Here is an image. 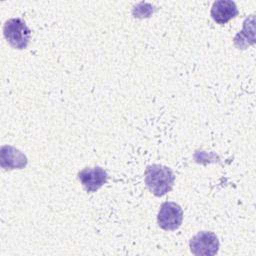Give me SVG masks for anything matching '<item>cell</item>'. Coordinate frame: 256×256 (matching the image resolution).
<instances>
[{"instance_id": "7", "label": "cell", "mask_w": 256, "mask_h": 256, "mask_svg": "<svg viewBox=\"0 0 256 256\" xmlns=\"http://www.w3.org/2000/svg\"><path fill=\"white\" fill-rule=\"evenodd\" d=\"M27 165L26 156L12 146L1 147V166L5 169H22Z\"/></svg>"}, {"instance_id": "4", "label": "cell", "mask_w": 256, "mask_h": 256, "mask_svg": "<svg viewBox=\"0 0 256 256\" xmlns=\"http://www.w3.org/2000/svg\"><path fill=\"white\" fill-rule=\"evenodd\" d=\"M219 245L218 237L210 231L198 232L189 242L190 251L197 256L215 255L219 250Z\"/></svg>"}, {"instance_id": "2", "label": "cell", "mask_w": 256, "mask_h": 256, "mask_svg": "<svg viewBox=\"0 0 256 256\" xmlns=\"http://www.w3.org/2000/svg\"><path fill=\"white\" fill-rule=\"evenodd\" d=\"M3 34L7 42L15 49H25L31 37V30L21 18H11L3 26Z\"/></svg>"}, {"instance_id": "1", "label": "cell", "mask_w": 256, "mask_h": 256, "mask_svg": "<svg viewBox=\"0 0 256 256\" xmlns=\"http://www.w3.org/2000/svg\"><path fill=\"white\" fill-rule=\"evenodd\" d=\"M174 181L175 175L169 167L152 164L145 170V184L149 191L157 197H161L171 191Z\"/></svg>"}, {"instance_id": "5", "label": "cell", "mask_w": 256, "mask_h": 256, "mask_svg": "<svg viewBox=\"0 0 256 256\" xmlns=\"http://www.w3.org/2000/svg\"><path fill=\"white\" fill-rule=\"evenodd\" d=\"M108 179L107 172L101 167L84 168L78 173V180L87 192H96Z\"/></svg>"}, {"instance_id": "3", "label": "cell", "mask_w": 256, "mask_h": 256, "mask_svg": "<svg viewBox=\"0 0 256 256\" xmlns=\"http://www.w3.org/2000/svg\"><path fill=\"white\" fill-rule=\"evenodd\" d=\"M183 221V210L175 202H164L160 206L157 222L160 228L166 231L178 229Z\"/></svg>"}, {"instance_id": "6", "label": "cell", "mask_w": 256, "mask_h": 256, "mask_svg": "<svg viewBox=\"0 0 256 256\" xmlns=\"http://www.w3.org/2000/svg\"><path fill=\"white\" fill-rule=\"evenodd\" d=\"M238 14V9L235 2L230 0H219L213 3L211 8L212 19L220 24H226Z\"/></svg>"}]
</instances>
